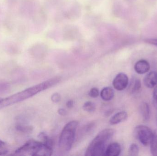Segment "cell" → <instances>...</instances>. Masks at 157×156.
<instances>
[{
    "label": "cell",
    "instance_id": "6da1fadb",
    "mask_svg": "<svg viewBox=\"0 0 157 156\" xmlns=\"http://www.w3.org/2000/svg\"><path fill=\"white\" fill-rule=\"evenodd\" d=\"M61 80L60 77H55L41 83L28 88L20 92L2 99L0 102V109L23 101L43 91L46 90L58 84Z\"/></svg>",
    "mask_w": 157,
    "mask_h": 156
},
{
    "label": "cell",
    "instance_id": "7a4b0ae2",
    "mask_svg": "<svg viewBox=\"0 0 157 156\" xmlns=\"http://www.w3.org/2000/svg\"><path fill=\"white\" fill-rule=\"evenodd\" d=\"M114 133V130L113 129H104L100 132L88 147L86 156H105L107 144Z\"/></svg>",
    "mask_w": 157,
    "mask_h": 156
},
{
    "label": "cell",
    "instance_id": "3957f363",
    "mask_svg": "<svg viewBox=\"0 0 157 156\" xmlns=\"http://www.w3.org/2000/svg\"><path fill=\"white\" fill-rule=\"evenodd\" d=\"M53 153L52 147L41 142L30 140L16 150V156H51Z\"/></svg>",
    "mask_w": 157,
    "mask_h": 156
},
{
    "label": "cell",
    "instance_id": "277c9868",
    "mask_svg": "<svg viewBox=\"0 0 157 156\" xmlns=\"http://www.w3.org/2000/svg\"><path fill=\"white\" fill-rule=\"evenodd\" d=\"M78 124L77 121H71L63 127L60 135L59 143V149L63 152H69L71 149Z\"/></svg>",
    "mask_w": 157,
    "mask_h": 156
},
{
    "label": "cell",
    "instance_id": "5b68a950",
    "mask_svg": "<svg viewBox=\"0 0 157 156\" xmlns=\"http://www.w3.org/2000/svg\"><path fill=\"white\" fill-rule=\"evenodd\" d=\"M134 136L144 146L148 145L154 137L152 130L145 125L136 126L134 130Z\"/></svg>",
    "mask_w": 157,
    "mask_h": 156
},
{
    "label": "cell",
    "instance_id": "8992f818",
    "mask_svg": "<svg viewBox=\"0 0 157 156\" xmlns=\"http://www.w3.org/2000/svg\"><path fill=\"white\" fill-rule=\"evenodd\" d=\"M128 83L129 80L127 75L124 73H120L114 78L113 85L117 90L122 91L127 87Z\"/></svg>",
    "mask_w": 157,
    "mask_h": 156
},
{
    "label": "cell",
    "instance_id": "52a82bcc",
    "mask_svg": "<svg viewBox=\"0 0 157 156\" xmlns=\"http://www.w3.org/2000/svg\"><path fill=\"white\" fill-rule=\"evenodd\" d=\"M150 68V64L145 60H141L136 62L134 66L136 72L139 74H144L149 71Z\"/></svg>",
    "mask_w": 157,
    "mask_h": 156
},
{
    "label": "cell",
    "instance_id": "ba28073f",
    "mask_svg": "<svg viewBox=\"0 0 157 156\" xmlns=\"http://www.w3.org/2000/svg\"><path fill=\"white\" fill-rule=\"evenodd\" d=\"M144 83L146 87L149 89L155 88L157 85V72L151 71L144 78Z\"/></svg>",
    "mask_w": 157,
    "mask_h": 156
},
{
    "label": "cell",
    "instance_id": "9c48e42d",
    "mask_svg": "<svg viewBox=\"0 0 157 156\" xmlns=\"http://www.w3.org/2000/svg\"><path fill=\"white\" fill-rule=\"evenodd\" d=\"M121 152V147L120 144L113 143L108 146L105 151V156H117L120 155Z\"/></svg>",
    "mask_w": 157,
    "mask_h": 156
},
{
    "label": "cell",
    "instance_id": "30bf717a",
    "mask_svg": "<svg viewBox=\"0 0 157 156\" xmlns=\"http://www.w3.org/2000/svg\"><path fill=\"white\" fill-rule=\"evenodd\" d=\"M113 8L114 9L113 11L114 14L118 17L126 16L127 13H128V10L124 6L123 4L120 2L115 3Z\"/></svg>",
    "mask_w": 157,
    "mask_h": 156
},
{
    "label": "cell",
    "instance_id": "8fae6325",
    "mask_svg": "<svg viewBox=\"0 0 157 156\" xmlns=\"http://www.w3.org/2000/svg\"><path fill=\"white\" fill-rule=\"evenodd\" d=\"M127 113L124 111L120 112L114 114L109 121V123L111 125H115L120 123L126 120L127 118Z\"/></svg>",
    "mask_w": 157,
    "mask_h": 156
},
{
    "label": "cell",
    "instance_id": "7c38bea8",
    "mask_svg": "<svg viewBox=\"0 0 157 156\" xmlns=\"http://www.w3.org/2000/svg\"><path fill=\"white\" fill-rule=\"evenodd\" d=\"M101 97L103 100L108 101L113 99L114 96V91L111 87H106L101 92Z\"/></svg>",
    "mask_w": 157,
    "mask_h": 156
},
{
    "label": "cell",
    "instance_id": "4fadbf2b",
    "mask_svg": "<svg viewBox=\"0 0 157 156\" xmlns=\"http://www.w3.org/2000/svg\"><path fill=\"white\" fill-rule=\"evenodd\" d=\"M140 111L144 121H147L150 118V109L149 105L146 103H143L140 106Z\"/></svg>",
    "mask_w": 157,
    "mask_h": 156
},
{
    "label": "cell",
    "instance_id": "5bb4252c",
    "mask_svg": "<svg viewBox=\"0 0 157 156\" xmlns=\"http://www.w3.org/2000/svg\"><path fill=\"white\" fill-rule=\"evenodd\" d=\"M141 88V82L139 79L135 78L133 80L129 87V91L132 93L138 92Z\"/></svg>",
    "mask_w": 157,
    "mask_h": 156
},
{
    "label": "cell",
    "instance_id": "9a60e30c",
    "mask_svg": "<svg viewBox=\"0 0 157 156\" xmlns=\"http://www.w3.org/2000/svg\"><path fill=\"white\" fill-rule=\"evenodd\" d=\"M38 137L40 140V142L48 146L52 147L53 141L46 133L44 132L40 133L38 136Z\"/></svg>",
    "mask_w": 157,
    "mask_h": 156
},
{
    "label": "cell",
    "instance_id": "2e32d148",
    "mask_svg": "<svg viewBox=\"0 0 157 156\" xmlns=\"http://www.w3.org/2000/svg\"><path fill=\"white\" fill-rule=\"evenodd\" d=\"M16 129L17 131L24 133H30L33 131V127L29 125H18L16 126Z\"/></svg>",
    "mask_w": 157,
    "mask_h": 156
},
{
    "label": "cell",
    "instance_id": "e0dca14e",
    "mask_svg": "<svg viewBox=\"0 0 157 156\" xmlns=\"http://www.w3.org/2000/svg\"><path fill=\"white\" fill-rule=\"evenodd\" d=\"M82 108L85 111L88 112H93L95 111L96 109L95 103L90 101H87L85 103Z\"/></svg>",
    "mask_w": 157,
    "mask_h": 156
},
{
    "label": "cell",
    "instance_id": "ac0fdd59",
    "mask_svg": "<svg viewBox=\"0 0 157 156\" xmlns=\"http://www.w3.org/2000/svg\"><path fill=\"white\" fill-rule=\"evenodd\" d=\"M150 151L154 156H157V135L153 137L150 143Z\"/></svg>",
    "mask_w": 157,
    "mask_h": 156
},
{
    "label": "cell",
    "instance_id": "d6986e66",
    "mask_svg": "<svg viewBox=\"0 0 157 156\" xmlns=\"http://www.w3.org/2000/svg\"><path fill=\"white\" fill-rule=\"evenodd\" d=\"M128 153H129V155L130 156H138L139 153V148L138 146L136 144H132L130 146Z\"/></svg>",
    "mask_w": 157,
    "mask_h": 156
},
{
    "label": "cell",
    "instance_id": "ffe728a7",
    "mask_svg": "<svg viewBox=\"0 0 157 156\" xmlns=\"http://www.w3.org/2000/svg\"><path fill=\"white\" fill-rule=\"evenodd\" d=\"M8 153L7 145L0 139V156L6 155Z\"/></svg>",
    "mask_w": 157,
    "mask_h": 156
},
{
    "label": "cell",
    "instance_id": "44dd1931",
    "mask_svg": "<svg viewBox=\"0 0 157 156\" xmlns=\"http://www.w3.org/2000/svg\"><path fill=\"white\" fill-rule=\"evenodd\" d=\"M10 86L7 82H0V94H2L9 90Z\"/></svg>",
    "mask_w": 157,
    "mask_h": 156
},
{
    "label": "cell",
    "instance_id": "7402d4cb",
    "mask_svg": "<svg viewBox=\"0 0 157 156\" xmlns=\"http://www.w3.org/2000/svg\"><path fill=\"white\" fill-rule=\"evenodd\" d=\"M99 95V91L97 88H92L89 92V95L91 98H97Z\"/></svg>",
    "mask_w": 157,
    "mask_h": 156
},
{
    "label": "cell",
    "instance_id": "603a6c76",
    "mask_svg": "<svg viewBox=\"0 0 157 156\" xmlns=\"http://www.w3.org/2000/svg\"><path fill=\"white\" fill-rule=\"evenodd\" d=\"M51 99V100L53 103H57L59 102L60 101L61 98V95L59 93H54L52 94Z\"/></svg>",
    "mask_w": 157,
    "mask_h": 156
},
{
    "label": "cell",
    "instance_id": "cb8c5ba5",
    "mask_svg": "<svg viewBox=\"0 0 157 156\" xmlns=\"http://www.w3.org/2000/svg\"><path fill=\"white\" fill-rule=\"evenodd\" d=\"M144 41L147 44H150L157 47V38H147L144 39Z\"/></svg>",
    "mask_w": 157,
    "mask_h": 156
},
{
    "label": "cell",
    "instance_id": "d4e9b609",
    "mask_svg": "<svg viewBox=\"0 0 157 156\" xmlns=\"http://www.w3.org/2000/svg\"><path fill=\"white\" fill-rule=\"evenodd\" d=\"M58 113L59 115L65 116L67 114V112L65 109H59L58 111Z\"/></svg>",
    "mask_w": 157,
    "mask_h": 156
},
{
    "label": "cell",
    "instance_id": "484cf974",
    "mask_svg": "<svg viewBox=\"0 0 157 156\" xmlns=\"http://www.w3.org/2000/svg\"><path fill=\"white\" fill-rule=\"evenodd\" d=\"M66 106L69 109L72 108L74 106V101L72 100L68 101L66 103Z\"/></svg>",
    "mask_w": 157,
    "mask_h": 156
},
{
    "label": "cell",
    "instance_id": "4316f807",
    "mask_svg": "<svg viewBox=\"0 0 157 156\" xmlns=\"http://www.w3.org/2000/svg\"><path fill=\"white\" fill-rule=\"evenodd\" d=\"M157 98V85L155 87L154 92H153V99Z\"/></svg>",
    "mask_w": 157,
    "mask_h": 156
},
{
    "label": "cell",
    "instance_id": "83f0119b",
    "mask_svg": "<svg viewBox=\"0 0 157 156\" xmlns=\"http://www.w3.org/2000/svg\"><path fill=\"white\" fill-rule=\"evenodd\" d=\"M153 103H154V106H155V108L157 110V98L154 99Z\"/></svg>",
    "mask_w": 157,
    "mask_h": 156
},
{
    "label": "cell",
    "instance_id": "f1b7e54d",
    "mask_svg": "<svg viewBox=\"0 0 157 156\" xmlns=\"http://www.w3.org/2000/svg\"><path fill=\"white\" fill-rule=\"evenodd\" d=\"M127 3H133L135 2L136 0H124Z\"/></svg>",
    "mask_w": 157,
    "mask_h": 156
},
{
    "label": "cell",
    "instance_id": "f546056e",
    "mask_svg": "<svg viewBox=\"0 0 157 156\" xmlns=\"http://www.w3.org/2000/svg\"><path fill=\"white\" fill-rule=\"evenodd\" d=\"M147 1H148V2H155V1H156L157 0H147Z\"/></svg>",
    "mask_w": 157,
    "mask_h": 156
},
{
    "label": "cell",
    "instance_id": "4dcf8cb0",
    "mask_svg": "<svg viewBox=\"0 0 157 156\" xmlns=\"http://www.w3.org/2000/svg\"><path fill=\"white\" fill-rule=\"evenodd\" d=\"M3 99H2V98H0V102L2 101V100Z\"/></svg>",
    "mask_w": 157,
    "mask_h": 156
}]
</instances>
